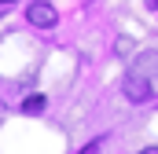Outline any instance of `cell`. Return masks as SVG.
Wrapping results in <instances>:
<instances>
[{
  "label": "cell",
  "mask_w": 158,
  "mask_h": 154,
  "mask_svg": "<svg viewBox=\"0 0 158 154\" xmlns=\"http://www.w3.org/2000/svg\"><path fill=\"white\" fill-rule=\"evenodd\" d=\"M26 18H30V26H40V30H48V26H55L59 11H55L52 4L37 0V4H30V7H26Z\"/></svg>",
  "instance_id": "2"
},
{
  "label": "cell",
  "mask_w": 158,
  "mask_h": 154,
  "mask_svg": "<svg viewBox=\"0 0 158 154\" xmlns=\"http://www.w3.org/2000/svg\"><path fill=\"white\" fill-rule=\"evenodd\" d=\"M0 4H11V0H0Z\"/></svg>",
  "instance_id": "5"
},
{
  "label": "cell",
  "mask_w": 158,
  "mask_h": 154,
  "mask_svg": "<svg viewBox=\"0 0 158 154\" xmlns=\"http://www.w3.org/2000/svg\"><path fill=\"white\" fill-rule=\"evenodd\" d=\"M143 4H147V7H151V11H155V7H158V0H143Z\"/></svg>",
  "instance_id": "4"
},
{
  "label": "cell",
  "mask_w": 158,
  "mask_h": 154,
  "mask_svg": "<svg viewBox=\"0 0 158 154\" xmlns=\"http://www.w3.org/2000/svg\"><path fill=\"white\" fill-rule=\"evenodd\" d=\"M44 110V95H26L22 99V114H40Z\"/></svg>",
  "instance_id": "3"
},
{
  "label": "cell",
  "mask_w": 158,
  "mask_h": 154,
  "mask_svg": "<svg viewBox=\"0 0 158 154\" xmlns=\"http://www.w3.org/2000/svg\"><path fill=\"white\" fill-rule=\"evenodd\" d=\"M125 99L129 103H151L158 99V51H140L132 66L125 70Z\"/></svg>",
  "instance_id": "1"
}]
</instances>
